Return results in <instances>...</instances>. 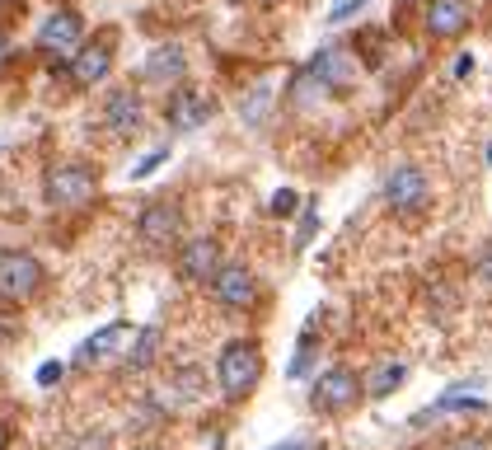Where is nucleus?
Segmentation results:
<instances>
[{
    "label": "nucleus",
    "instance_id": "6e6552de",
    "mask_svg": "<svg viewBox=\"0 0 492 450\" xmlns=\"http://www.w3.org/2000/svg\"><path fill=\"white\" fill-rule=\"evenodd\" d=\"M211 300L221 305V309H230V315H239V309H254L263 300V287H258L254 268L226 263L221 272H216V281H211Z\"/></svg>",
    "mask_w": 492,
    "mask_h": 450
},
{
    "label": "nucleus",
    "instance_id": "f8f14e48",
    "mask_svg": "<svg viewBox=\"0 0 492 450\" xmlns=\"http://www.w3.org/2000/svg\"><path fill=\"white\" fill-rule=\"evenodd\" d=\"M211 118V99L198 94V90H174L169 103H164V122H169L174 132H193Z\"/></svg>",
    "mask_w": 492,
    "mask_h": 450
},
{
    "label": "nucleus",
    "instance_id": "a878e982",
    "mask_svg": "<svg viewBox=\"0 0 492 450\" xmlns=\"http://www.w3.org/2000/svg\"><path fill=\"white\" fill-rule=\"evenodd\" d=\"M474 268H478V277H483L487 287H492V240H487V244L478 249V263H474Z\"/></svg>",
    "mask_w": 492,
    "mask_h": 450
},
{
    "label": "nucleus",
    "instance_id": "39448f33",
    "mask_svg": "<svg viewBox=\"0 0 492 450\" xmlns=\"http://www.w3.org/2000/svg\"><path fill=\"white\" fill-rule=\"evenodd\" d=\"M136 240L155 253H178L183 249V207L178 202H146L136 216Z\"/></svg>",
    "mask_w": 492,
    "mask_h": 450
},
{
    "label": "nucleus",
    "instance_id": "0eeeda50",
    "mask_svg": "<svg viewBox=\"0 0 492 450\" xmlns=\"http://www.w3.org/2000/svg\"><path fill=\"white\" fill-rule=\"evenodd\" d=\"M174 268L183 281H193V287H211L216 272L226 268L221 259V240L216 235H193V240H183V249L174 253Z\"/></svg>",
    "mask_w": 492,
    "mask_h": 450
},
{
    "label": "nucleus",
    "instance_id": "cd10ccee",
    "mask_svg": "<svg viewBox=\"0 0 492 450\" xmlns=\"http://www.w3.org/2000/svg\"><path fill=\"white\" fill-rule=\"evenodd\" d=\"M455 75H459V80H464V75H474V56H469V52L455 56Z\"/></svg>",
    "mask_w": 492,
    "mask_h": 450
},
{
    "label": "nucleus",
    "instance_id": "dca6fc26",
    "mask_svg": "<svg viewBox=\"0 0 492 450\" xmlns=\"http://www.w3.org/2000/svg\"><path fill=\"white\" fill-rule=\"evenodd\" d=\"M108 71H113V43H90V47H80L75 62H71L75 84H99Z\"/></svg>",
    "mask_w": 492,
    "mask_h": 450
},
{
    "label": "nucleus",
    "instance_id": "7c9ffc66",
    "mask_svg": "<svg viewBox=\"0 0 492 450\" xmlns=\"http://www.w3.org/2000/svg\"><path fill=\"white\" fill-rule=\"evenodd\" d=\"M487 164H492V146H487Z\"/></svg>",
    "mask_w": 492,
    "mask_h": 450
},
{
    "label": "nucleus",
    "instance_id": "20e7f679",
    "mask_svg": "<svg viewBox=\"0 0 492 450\" xmlns=\"http://www.w3.org/2000/svg\"><path fill=\"white\" fill-rule=\"evenodd\" d=\"M47 291V268L29 249H0V300L29 305Z\"/></svg>",
    "mask_w": 492,
    "mask_h": 450
},
{
    "label": "nucleus",
    "instance_id": "393cba45",
    "mask_svg": "<svg viewBox=\"0 0 492 450\" xmlns=\"http://www.w3.org/2000/svg\"><path fill=\"white\" fill-rule=\"evenodd\" d=\"M75 450H113V436H108V432H90V436H80Z\"/></svg>",
    "mask_w": 492,
    "mask_h": 450
},
{
    "label": "nucleus",
    "instance_id": "bb28decb",
    "mask_svg": "<svg viewBox=\"0 0 492 450\" xmlns=\"http://www.w3.org/2000/svg\"><path fill=\"white\" fill-rule=\"evenodd\" d=\"M272 450H323V441H282V445H272Z\"/></svg>",
    "mask_w": 492,
    "mask_h": 450
},
{
    "label": "nucleus",
    "instance_id": "f3484780",
    "mask_svg": "<svg viewBox=\"0 0 492 450\" xmlns=\"http://www.w3.org/2000/svg\"><path fill=\"white\" fill-rule=\"evenodd\" d=\"M408 380V361L390 357V361H375L366 371V399H390V394Z\"/></svg>",
    "mask_w": 492,
    "mask_h": 450
},
{
    "label": "nucleus",
    "instance_id": "f257e3e1",
    "mask_svg": "<svg viewBox=\"0 0 492 450\" xmlns=\"http://www.w3.org/2000/svg\"><path fill=\"white\" fill-rule=\"evenodd\" d=\"M263 347L254 343V338H230V343L221 347V357H216V385H221L226 404H244L249 394L258 389L263 380Z\"/></svg>",
    "mask_w": 492,
    "mask_h": 450
},
{
    "label": "nucleus",
    "instance_id": "7ed1b4c3",
    "mask_svg": "<svg viewBox=\"0 0 492 450\" xmlns=\"http://www.w3.org/2000/svg\"><path fill=\"white\" fill-rule=\"evenodd\" d=\"M366 404V376L357 371V366H328V371L310 385V408L323 413V417H347V413H357Z\"/></svg>",
    "mask_w": 492,
    "mask_h": 450
},
{
    "label": "nucleus",
    "instance_id": "1a4fd4ad",
    "mask_svg": "<svg viewBox=\"0 0 492 450\" xmlns=\"http://www.w3.org/2000/svg\"><path fill=\"white\" fill-rule=\"evenodd\" d=\"M305 75L319 80L328 94H342V90H352V84H357V56H352L347 47H323V52L310 56Z\"/></svg>",
    "mask_w": 492,
    "mask_h": 450
},
{
    "label": "nucleus",
    "instance_id": "f03ea898",
    "mask_svg": "<svg viewBox=\"0 0 492 450\" xmlns=\"http://www.w3.org/2000/svg\"><path fill=\"white\" fill-rule=\"evenodd\" d=\"M43 197L52 211H80L99 197V169L90 160H62L47 169L43 179Z\"/></svg>",
    "mask_w": 492,
    "mask_h": 450
},
{
    "label": "nucleus",
    "instance_id": "412c9836",
    "mask_svg": "<svg viewBox=\"0 0 492 450\" xmlns=\"http://www.w3.org/2000/svg\"><path fill=\"white\" fill-rule=\"evenodd\" d=\"M267 211L277 216V220H286V216L300 211V197H295L291 188H277V192H272V202H267Z\"/></svg>",
    "mask_w": 492,
    "mask_h": 450
},
{
    "label": "nucleus",
    "instance_id": "4468645a",
    "mask_svg": "<svg viewBox=\"0 0 492 450\" xmlns=\"http://www.w3.org/2000/svg\"><path fill=\"white\" fill-rule=\"evenodd\" d=\"M188 75V56L178 43H159L150 56H146V80L150 84H183Z\"/></svg>",
    "mask_w": 492,
    "mask_h": 450
},
{
    "label": "nucleus",
    "instance_id": "4be33fe9",
    "mask_svg": "<svg viewBox=\"0 0 492 450\" xmlns=\"http://www.w3.org/2000/svg\"><path fill=\"white\" fill-rule=\"evenodd\" d=\"M164 160H169V146H155L150 155H141V160L131 164V179H150V174H155V169H159Z\"/></svg>",
    "mask_w": 492,
    "mask_h": 450
},
{
    "label": "nucleus",
    "instance_id": "9b49d317",
    "mask_svg": "<svg viewBox=\"0 0 492 450\" xmlns=\"http://www.w3.org/2000/svg\"><path fill=\"white\" fill-rule=\"evenodd\" d=\"M103 122H108V132H113V136H136V132H141V122H146L141 94H136V90H113V94H108V103H103Z\"/></svg>",
    "mask_w": 492,
    "mask_h": 450
},
{
    "label": "nucleus",
    "instance_id": "9d476101",
    "mask_svg": "<svg viewBox=\"0 0 492 450\" xmlns=\"http://www.w3.org/2000/svg\"><path fill=\"white\" fill-rule=\"evenodd\" d=\"M80 34H85V24H80L75 10H52L38 28V47L52 52V56H66V52L80 47Z\"/></svg>",
    "mask_w": 492,
    "mask_h": 450
},
{
    "label": "nucleus",
    "instance_id": "aec40b11",
    "mask_svg": "<svg viewBox=\"0 0 492 450\" xmlns=\"http://www.w3.org/2000/svg\"><path fill=\"white\" fill-rule=\"evenodd\" d=\"M314 235H319V202L310 197V202L300 207V225H295V240H291V249H295V253H305Z\"/></svg>",
    "mask_w": 492,
    "mask_h": 450
},
{
    "label": "nucleus",
    "instance_id": "2eb2a0df",
    "mask_svg": "<svg viewBox=\"0 0 492 450\" xmlns=\"http://www.w3.org/2000/svg\"><path fill=\"white\" fill-rule=\"evenodd\" d=\"M122 338H127V324H122V319L103 324L99 333H90L85 343L75 347V357H71V361H75V366H99V361H108V357L118 352V343H122Z\"/></svg>",
    "mask_w": 492,
    "mask_h": 450
},
{
    "label": "nucleus",
    "instance_id": "c756f323",
    "mask_svg": "<svg viewBox=\"0 0 492 450\" xmlns=\"http://www.w3.org/2000/svg\"><path fill=\"white\" fill-rule=\"evenodd\" d=\"M0 450H10V432H5V422H0Z\"/></svg>",
    "mask_w": 492,
    "mask_h": 450
},
{
    "label": "nucleus",
    "instance_id": "ddd939ff",
    "mask_svg": "<svg viewBox=\"0 0 492 450\" xmlns=\"http://www.w3.org/2000/svg\"><path fill=\"white\" fill-rule=\"evenodd\" d=\"M469 28V5L464 0H427V34L431 38H459Z\"/></svg>",
    "mask_w": 492,
    "mask_h": 450
},
{
    "label": "nucleus",
    "instance_id": "c85d7f7f",
    "mask_svg": "<svg viewBox=\"0 0 492 450\" xmlns=\"http://www.w3.org/2000/svg\"><path fill=\"white\" fill-rule=\"evenodd\" d=\"M5 56H10V38L0 34V66H5Z\"/></svg>",
    "mask_w": 492,
    "mask_h": 450
},
{
    "label": "nucleus",
    "instance_id": "a211bd4d",
    "mask_svg": "<svg viewBox=\"0 0 492 450\" xmlns=\"http://www.w3.org/2000/svg\"><path fill=\"white\" fill-rule=\"evenodd\" d=\"M159 343H164V333H159L155 324H146L141 333H136V343H131V352H127V366H131V371H150Z\"/></svg>",
    "mask_w": 492,
    "mask_h": 450
},
{
    "label": "nucleus",
    "instance_id": "6ab92c4d",
    "mask_svg": "<svg viewBox=\"0 0 492 450\" xmlns=\"http://www.w3.org/2000/svg\"><path fill=\"white\" fill-rule=\"evenodd\" d=\"M314 357H319V338L305 333V338H300V347H295V357H291V366H286V376L291 380H305L314 371Z\"/></svg>",
    "mask_w": 492,
    "mask_h": 450
},
{
    "label": "nucleus",
    "instance_id": "5701e85b",
    "mask_svg": "<svg viewBox=\"0 0 492 450\" xmlns=\"http://www.w3.org/2000/svg\"><path fill=\"white\" fill-rule=\"evenodd\" d=\"M267 99H272V90H267V84H258V90L249 94V103L239 108V112H244V122H263V112H267Z\"/></svg>",
    "mask_w": 492,
    "mask_h": 450
},
{
    "label": "nucleus",
    "instance_id": "423d86ee",
    "mask_svg": "<svg viewBox=\"0 0 492 450\" xmlns=\"http://www.w3.org/2000/svg\"><path fill=\"white\" fill-rule=\"evenodd\" d=\"M385 202L394 216L403 220H418L427 207H431V179L422 174L418 164H399L385 174Z\"/></svg>",
    "mask_w": 492,
    "mask_h": 450
},
{
    "label": "nucleus",
    "instance_id": "b1692460",
    "mask_svg": "<svg viewBox=\"0 0 492 450\" xmlns=\"http://www.w3.org/2000/svg\"><path fill=\"white\" fill-rule=\"evenodd\" d=\"M62 376H66V361H43L34 380H38L43 389H52V385H62Z\"/></svg>",
    "mask_w": 492,
    "mask_h": 450
}]
</instances>
